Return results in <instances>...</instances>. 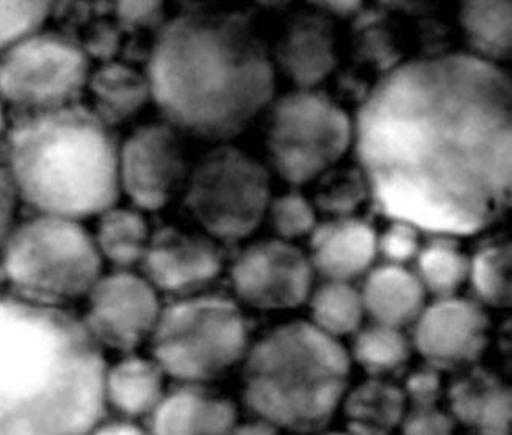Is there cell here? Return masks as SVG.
I'll return each instance as SVG.
<instances>
[{"label": "cell", "mask_w": 512, "mask_h": 435, "mask_svg": "<svg viewBox=\"0 0 512 435\" xmlns=\"http://www.w3.org/2000/svg\"><path fill=\"white\" fill-rule=\"evenodd\" d=\"M188 173L184 135L165 121L143 124L119 140V193L141 212L170 204L184 190Z\"/></svg>", "instance_id": "cell-12"}, {"label": "cell", "mask_w": 512, "mask_h": 435, "mask_svg": "<svg viewBox=\"0 0 512 435\" xmlns=\"http://www.w3.org/2000/svg\"><path fill=\"white\" fill-rule=\"evenodd\" d=\"M91 69L79 40L43 27L0 55V101L19 115L77 104Z\"/></svg>", "instance_id": "cell-10"}, {"label": "cell", "mask_w": 512, "mask_h": 435, "mask_svg": "<svg viewBox=\"0 0 512 435\" xmlns=\"http://www.w3.org/2000/svg\"><path fill=\"white\" fill-rule=\"evenodd\" d=\"M118 149L115 129L77 102L13 119L4 159L21 204L85 221L121 199Z\"/></svg>", "instance_id": "cell-4"}, {"label": "cell", "mask_w": 512, "mask_h": 435, "mask_svg": "<svg viewBox=\"0 0 512 435\" xmlns=\"http://www.w3.org/2000/svg\"><path fill=\"white\" fill-rule=\"evenodd\" d=\"M401 387L409 407L442 406L447 392V381L442 371L423 364L406 373Z\"/></svg>", "instance_id": "cell-34"}, {"label": "cell", "mask_w": 512, "mask_h": 435, "mask_svg": "<svg viewBox=\"0 0 512 435\" xmlns=\"http://www.w3.org/2000/svg\"><path fill=\"white\" fill-rule=\"evenodd\" d=\"M85 94L91 98V110L113 129L129 123L152 102L146 72L115 58L93 66Z\"/></svg>", "instance_id": "cell-22"}, {"label": "cell", "mask_w": 512, "mask_h": 435, "mask_svg": "<svg viewBox=\"0 0 512 435\" xmlns=\"http://www.w3.org/2000/svg\"><path fill=\"white\" fill-rule=\"evenodd\" d=\"M21 204L18 188L11 177L10 169L4 155H0V246L4 243L11 229L18 223V207Z\"/></svg>", "instance_id": "cell-38"}, {"label": "cell", "mask_w": 512, "mask_h": 435, "mask_svg": "<svg viewBox=\"0 0 512 435\" xmlns=\"http://www.w3.org/2000/svg\"><path fill=\"white\" fill-rule=\"evenodd\" d=\"M265 118V151L285 182L303 185L336 165L353 141V123L336 99L293 90L273 99Z\"/></svg>", "instance_id": "cell-8"}, {"label": "cell", "mask_w": 512, "mask_h": 435, "mask_svg": "<svg viewBox=\"0 0 512 435\" xmlns=\"http://www.w3.org/2000/svg\"><path fill=\"white\" fill-rule=\"evenodd\" d=\"M408 410L400 382L367 376L350 385L339 414L347 435H397Z\"/></svg>", "instance_id": "cell-23"}, {"label": "cell", "mask_w": 512, "mask_h": 435, "mask_svg": "<svg viewBox=\"0 0 512 435\" xmlns=\"http://www.w3.org/2000/svg\"><path fill=\"white\" fill-rule=\"evenodd\" d=\"M411 342L423 364L458 373L480 364L491 342V320L475 299H434L415 321Z\"/></svg>", "instance_id": "cell-14"}, {"label": "cell", "mask_w": 512, "mask_h": 435, "mask_svg": "<svg viewBox=\"0 0 512 435\" xmlns=\"http://www.w3.org/2000/svg\"><path fill=\"white\" fill-rule=\"evenodd\" d=\"M238 420L237 403L215 385L174 382L145 425L151 435H229Z\"/></svg>", "instance_id": "cell-18"}, {"label": "cell", "mask_w": 512, "mask_h": 435, "mask_svg": "<svg viewBox=\"0 0 512 435\" xmlns=\"http://www.w3.org/2000/svg\"><path fill=\"white\" fill-rule=\"evenodd\" d=\"M94 243L110 270H140L151 241L146 213L134 205L115 204L96 218Z\"/></svg>", "instance_id": "cell-24"}, {"label": "cell", "mask_w": 512, "mask_h": 435, "mask_svg": "<svg viewBox=\"0 0 512 435\" xmlns=\"http://www.w3.org/2000/svg\"><path fill=\"white\" fill-rule=\"evenodd\" d=\"M511 2H462L459 24L472 57L498 66L511 58Z\"/></svg>", "instance_id": "cell-26"}, {"label": "cell", "mask_w": 512, "mask_h": 435, "mask_svg": "<svg viewBox=\"0 0 512 435\" xmlns=\"http://www.w3.org/2000/svg\"><path fill=\"white\" fill-rule=\"evenodd\" d=\"M267 216L276 238L289 243L311 235L317 226L314 205L298 191H287L284 195L271 198Z\"/></svg>", "instance_id": "cell-32"}, {"label": "cell", "mask_w": 512, "mask_h": 435, "mask_svg": "<svg viewBox=\"0 0 512 435\" xmlns=\"http://www.w3.org/2000/svg\"><path fill=\"white\" fill-rule=\"evenodd\" d=\"M116 24L127 32H151L156 36L166 22L162 2H121L115 4Z\"/></svg>", "instance_id": "cell-37"}, {"label": "cell", "mask_w": 512, "mask_h": 435, "mask_svg": "<svg viewBox=\"0 0 512 435\" xmlns=\"http://www.w3.org/2000/svg\"><path fill=\"white\" fill-rule=\"evenodd\" d=\"M270 52L275 69L296 90H315L337 68L334 21L314 7L296 11L284 22Z\"/></svg>", "instance_id": "cell-16"}, {"label": "cell", "mask_w": 512, "mask_h": 435, "mask_svg": "<svg viewBox=\"0 0 512 435\" xmlns=\"http://www.w3.org/2000/svg\"><path fill=\"white\" fill-rule=\"evenodd\" d=\"M307 302L311 323L318 331L337 340L356 334L367 317L361 290L351 282L325 281L312 290Z\"/></svg>", "instance_id": "cell-30"}, {"label": "cell", "mask_w": 512, "mask_h": 435, "mask_svg": "<svg viewBox=\"0 0 512 435\" xmlns=\"http://www.w3.org/2000/svg\"><path fill=\"white\" fill-rule=\"evenodd\" d=\"M314 274L309 257L279 238L245 246L229 267L235 301L260 312L303 306L314 290Z\"/></svg>", "instance_id": "cell-13"}, {"label": "cell", "mask_w": 512, "mask_h": 435, "mask_svg": "<svg viewBox=\"0 0 512 435\" xmlns=\"http://www.w3.org/2000/svg\"><path fill=\"white\" fill-rule=\"evenodd\" d=\"M8 295L69 310L87 298L105 271L93 232L83 221L32 213L13 226L0 246Z\"/></svg>", "instance_id": "cell-6"}, {"label": "cell", "mask_w": 512, "mask_h": 435, "mask_svg": "<svg viewBox=\"0 0 512 435\" xmlns=\"http://www.w3.org/2000/svg\"><path fill=\"white\" fill-rule=\"evenodd\" d=\"M8 296L7 281H5V274L2 267H0V299Z\"/></svg>", "instance_id": "cell-43"}, {"label": "cell", "mask_w": 512, "mask_h": 435, "mask_svg": "<svg viewBox=\"0 0 512 435\" xmlns=\"http://www.w3.org/2000/svg\"><path fill=\"white\" fill-rule=\"evenodd\" d=\"M87 435H151L148 426L140 421L105 415L98 425H94Z\"/></svg>", "instance_id": "cell-39"}, {"label": "cell", "mask_w": 512, "mask_h": 435, "mask_svg": "<svg viewBox=\"0 0 512 435\" xmlns=\"http://www.w3.org/2000/svg\"><path fill=\"white\" fill-rule=\"evenodd\" d=\"M456 421L442 406L409 407L397 435H459Z\"/></svg>", "instance_id": "cell-36"}, {"label": "cell", "mask_w": 512, "mask_h": 435, "mask_svg": "<svg viewBox=\"0 0 512 435\" xmlns=\"http://www.w3.org/2000/svg\"><path fill=\"white\" fill-rule=\"evenodd\" d=\"M8 107L4 104V102L0 101V138H5L8 135V130L11 127L10 116H8Z\"/></svg>", "instance_id": "cell-42"}, {"label": "cell", "mask_w": 512, "mask_h": 435, "mask_svg": "<svg viewBox=\"0 0 512 435\" xmlns=\"http://www.w3.org/2000/svg\"><path fill=\"white\" fill-rule=\"evenodd\" d=\"M368 198L390 220L473 235L511 207L512 88L470 54L415 58L373 85L353 126Z\"/></svg>", "instance_id": "cell-1"}, {"label": "cell", "mask_w": 512, "mask_h": 435, "mask_svg": "<svg viewBox=\"0 0 512 435\" xmlns=\"http://www.w3.org/2000/svg\"><path fill=\"white\" fill-rule=\"evenodd\" d=\"M251 342L234 296L204 292L163 304L148 346L171 381L215 385L242 365Z\"/></svg>", "instance_id": "cell-7"}, {"label": "cell", "mask_w": 512, "mask_h": 435, "mask_svg": "<svg viewBox=\"0 0 512 435\" xmlns=\"http://www.w3.org/2000/svg\"><path fill=\"white\" fill-rule=\"evenodd\" d=\"M107 362L79 315L0 299V435H87Z\"/></svg>", "instance_id": "cell-3"}, {"label": "cell", "mask_w": 512, "mask_h": 435, "mask_svg": "<svg viewBox=\"0 0 512 435\" xmlns=\"http://www.w3.org/2000/svg\"><path fill=\"white\" fill-rule=\"evenodd\" d=\"M469 282L475 301L492 309L511 306V241L487 238L470 257Z\"/></svg>", "instance_id": "cell-29"}, {"label": "cell", "mask_w": 512, "mask_h": 435, "mask_svg": "<svg viewBox=\"0 0 512 435\" xmlns=\"http://www.w3.org/2000/svg\"><path fill=\"white\" fill-rule=\"evenodd\" d=\"M470 257L450 235H436L426 241L415 257V271L428 295L434 299L458 295L469 281Z\"/></svg>", "instance_id": "cell-28"}, {"label": "cell", "mask_w": 512, "mask_h": 435, "mask_svg": "<svg viewBox=\"0 0 512 435\" xmlns=\"http://www.w3.org/2000/svg\"><path fill=\"white\" fill-rule=\"evenodd\" d=\"M229 435H285L273 425H268L267 421L259 420V418L248 417L235 423Z\"/></svg>", "instance_id": "cell-40"}, {"label": "cell", "mask_w": 512, "mask_h": 435, "mask_svg": "<svg viewBox=\"0 0 512 435\" xmlns=\"http://www.w3.org/2000/svg\"><path fill=\"white\" fill-rule=\"evenodd\" d=\"M320 435H347L345 432H325V434Z\"/></svg>", "instance_id": "cell-44"}, {"label": "cell", "mask_w": 512, "mask_h": 435, "mask_svg": "<svg viewBox=\"0 0 512 435\" xmlns=\"http://www.w3.org/2000/svg\"><path fill=\"white\" fill-rule=\"evenodd\" d=\"M238 370L249 417L285 435H320L339 415L353 360L311 321H289L253 340Z\"/></svg>", "instance_id": "cell-5"}, {"label": "cell", "mask_w": 512, "mask_h": 435, "mask_svg": "<svg viewBox=\"0 0 512 435\" xmlns=\"http://www.w3.org/2000/svg\"><path fill=\"white\" fill-rule=\"evenodd\" d=\"M140 271L160 295H199L209 292L223 274V249L204 232L163 226L152 232Z\"/></svg>", "instance_id": "cell-15"}, {"label": "cell", "mask_w": 512, "mask_h": 435, "mask_svg": "<svg viewBox=\"0 0 512 435\" xmlns=\"http://www.w3.org/2000/svg\"><path fill=\"white\" fill-rule=\"evenodd\" d=\"M420 243L419 229L404 221H394L376 240L378 256L383 257L390 265L406 267V263L419 256Z\"/></svg>", "instance_id": "cell-35"}, {"label": "cell", "mask_w": 512, "mask_h": 435, "mask_svg": "<svg viewBox=\"0 0 512 435\" xmlns=\"http://www.w3.org/2000/svg\"><path fill=\"white\" fill-rule=\"evenodd\" d=\"M372 224L359 218H334L317 224L311 234L314 273L325 281L353 282L372 270L378 256Z\"/></svg>", "instance_id": "cell-19"}, {"label": "cell", "mask_w": 512, "mask_h": 435, "mask_svg": "<svg viewBox=\"0 0 512 435\" xmlns=\"http://www.w3.org/2000/svg\"><path fill=\"white\" fill-rule=\"evenodd\" d=\"M361 295L373 323L404 331L420 317L428 293L414 271L384 263L368 271Z\"/></svg>", "instance_id": "cell-21"}, {"label": "cell", "mask_w": 512, "mask_h": 435, "mask_svg": "<svg viewBox=\"0 0 512 435\" xmlns=\"http://www.w3.org/2000/svg\"><path fill=\"white\" fill-rule=\"evenodd\" d=\"M511 384L502 373L473 365L447 381L445 409L469 435H512Z\"/></svg>", "instance_id": "cell-17"}, {"label": "cell", "mask_w": 512, "mask_h": 435, "mask_svg": "<svg viewBox=\"0 0 512 435\" xmlns=\"http://www.w3.org/2000/svg\"><path fill=\"white\" fill-rule=\"evenodd\" d=\"M268 169L232 144H217L190 168L184 187L188 213L218 243H238L267 218Z\"/></svg>", "instance_id": "cell-9"}, {"label": "cell", "mask_w": 512, "mask_h": 435, "mask_svg": "<svg viewBox=\"0 0 512 435\" xmlns=\"http://www.w3.org/2000/svg\"><path fill=\"white\" fill-rule=\"evenodd\" d=\"M311 7L323 11L329 18H354L362 10L364 2H311Z\"/></svg>", "instance_id": "cell-41"}, {"label": "cell", "mask_w": 512, "mask_h": 435, "mask_svg": "<svg viewBox=\"0 0 512 435\" xmlns=\"http://www.w3.org/2000/svg\"><path fill=\"white\" fill-rule=\"evenodd\" d=\"M411 338L401 329L372 323L354 334L350 357L370 378L395 379L411 362Z\"/></svg>", "instance_id": "cell-27"}, {"label": "cell", "mask_w": 512, "mask_h": 435, "mask_svg": "<svg viewBox=\"0 0 512 435\" xmlns=\"http://www.w3.org/2000/svg\"><path fill=\"white\" fill-rule=\"evenodd\" d=\"M145 72L163 121L210 143L243 134L275 99L270 47L240 11L196 8L166 19Z\"/></svg>", "instance_id": "cell-2"}, {"label": "cell", "mask_w": 512, "mask_h": 435, "mask_svg": "<svg viewBox=\"0 0 512 435\" xmlns=\"http://www.w3.org/2000/svg\"><path fill=\"white\" fill-rule=\"evenodd\" d=\"M51 16L52 4L47 2H0V55L46 27Z\"/></svg>", "instance_id": "cell-33"}, {"label": "cell", "mask_w": 512, "mask_h": 435, "mask_svg": "<svg viewBox=\"0 0 512 435\" xmlns=\"http://www.w3.org/2000/svg\"><path fill=\"white\" fill-rule=\"evenodd\" d=\"M367 198V184L359 168H331L318 177L315 205L318 210L334 218L353 215Z\"/></svg>", "instance_id": "cell-31"}, {"label": "cell", "mask_w": 512, "mask_h": 435, "mask_svg": "<svg viewBox=\"0 0 512 435\" xmlns=\"http://www.w3.org/2000/svg\"><path fill=\"white\" fill-rule=\"evenodd\" d=\"M403 55L397 35L390 27L389 11L381 4L364 5L351 26V60L356 65L353 71L365 69L378 80L383 79L403 65Z\"/></svg>", "instance_id": "cell-25"}, {"label": "cell", "mask_w": 512, "mask_h": 435, "mask_svg": "<svg viewBox=\"0 0 512 435\" xmlns=\"http://www.w3.org/2000/svg\"><path fill=\"white\" fill-rule=\"evenodd\" d=\"M168 376L156 360L140 353L121 354L104 373L107 415L146 423L168 392Z\"/></svg>", "instance_id": "cell-20"}, {"label": "cell", "mask_w": 512, "mask_h": 435, "mask_svg": "<svg viewBox=\"0 0 512 435\" xmlns=\"http://www.w3.org/2000/svg\"><path fill=\"white\" fill-rule=\"evenodd\" d=\"M83 304L88 334L118 356L148 345L163 309L162 295L140 270L104 271Z\"/></svg>", "instance_id": "cell-11"}]
</instances>
